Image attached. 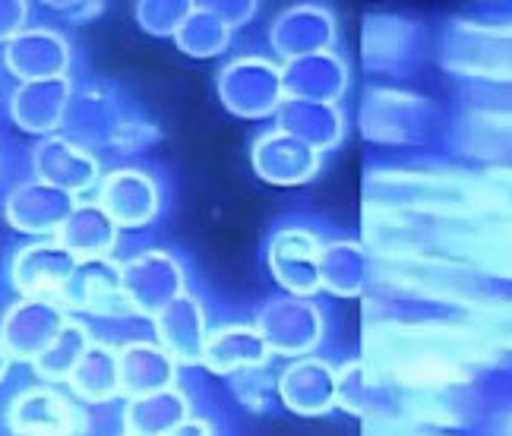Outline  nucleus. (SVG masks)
Masks as SVG:
<instances>
[{
  "label": "nucleus",
  "mask_w": 512,
  "mask_h": 436,
  "mask_svg": "<svg viewBox=\"0 0 512 436\" xmlns=\"http://www.w3.org/2000/svg\"><path fill=\"white\" fill-rule=\"evenodd\" d=\"M168 436H212V424L203 418H187L181 427H174Z\"/></svg>",
  "instance_id": "41"
},
{
  "label": "nucleus",
  "mask_w": 512,
  "mask_h": 436,
  "mask_svg": "<svg viewBox=\"0 0 512 436\" xmlns=\"http://www.w3.org/2000/svg\"><path fill=\"white\" fill-rule=\"evenodd\" d=\"M92 345V332L76 323V320H67V326L57 332V339L38 354V358L32 361L38 380L48 383V386H61L70 380L73 367L80 364V358L86 354V348Z\"/></svg>",
  "instance_id": "32"
},
{
  "label": "nucleus",
  "mask_w": 512,
  "mask_h": 436,
  "mask_svg": "<svg viewBox=\"0 0 512 436\" xmlns=\"http://www.w3.org/2000/svg\"><path fill=\"white\" fill-rule=\"evenodd\" d=\"M275 392L288 411L301 418H320L336 408V367L320 358H298L275 380Z\"/></svg>",
  "instance_id": "19"
},
{
  "label": "nucleus",
  "mask_w": 512,
  "mask_h": 436,
  "mask_svg": "<svg viewBox=\"0 0 512 436\" xmlns=\"http://www.w3.org/2000/svg\"><path fill=\"white\" fill-rule=\"evenodd\" d=\"M424 114H427V102L418 95L373 89L364 98L361 127L377 143H408L421 136Z\"/></svg>",
  "instance_id": "17"
},
{
  "label": "nucleus",
  "mask_w": 512,
  "mask_h": 436,
  "mask_svg": "<svg viewBox=\"0 0 512 436\" xmlns=\"http://www.w3.org/2000/svg\"><path fill=\"white\" fill-rule=\"evenodd\" d=\"M124 436H130V433H124Z\"/></svg>",
  "instance_id": "45"
},
{
  "label": "nucleus",
  "mask_w": 512,
  "mask_h": 436,
  "mask_svg": "<svg viewBox=\"0 0 512 436\" xmlns=\"http://www.w3.org/2000/svg\"><path fill=\"white\" fill-rule=\"evenodd\" d=\"M117 370H121V395L127 399L177 386V361L159 342H127L117 348Z\"/></svg>",
  "instance_id": "25"
},
{
  "label": "nucleus",
  "mask_w": 512,
  "mask_h": 436,
  "mask_svg": "<svg viewBox=\"0 0 512 436\" xmlns=\"http://www.w3.org/2000/svg\"><path fill=\"white\" fill-rule=\"evenodd\" d=\"M80 260L64 250L54 237L35 241L23 247L10 263V282L23 297H42V301H57L64 294L70 275L76 272Z\"/></svg>",
  "instance_id": "11"
},
{
  "label": "nucleus",
  "mask_w": 512,
  "mask_h": 436,
  "mask_svg": "<svg viewBox=\"0 0 512 436\" xmlns=\"http://www.w3.org/2000/svg\"><path fill=\"white\" fill-rule=\"evenodd\" d=\"M7 70L19 83H35V79H57L70 70V45L61 32L54 29H23L4 51Z\"/></svg>",
  "instance_id": "20"
},
{
  "label": "nucleus",
  "mask_w": 512,
  "mask_h": 436,
  "mask_svg": "<svg viewBox=\"0 0 512 436\" xmlns=\"http://www.w3.org/2000/svg\"><path fill=\"white\" fill-rule=\"evenodd\" d=\"M253 171L272 187H298L307 184L320 171V152H313L301 140H294L285 130H269L256 136L250 146Z\"/></svg>",
  "instance_id": "16"
},
{
  "label": "nucleus",
  "mask_w": 512,
  "mask_h": 436,
  "mask_svg": "<svg viewBox=\"0 0 512 436\" xmlns=\"http://www.w3.org/2000/svg\"><path fill=\"white\" fill-rule=\"evenodd\" d=\"M373 383L396 389L471 386L487 367L509 358L459 320H396L367 313L361 358Z\"/></svg>",
  "instance_id": "1"
},
{
  "label": "nucleus",
  "mask_w": 512,
  "mask_h": 436,
  "mask_svg": "<svg viewBox=\"0 0 512 436\" xmlns=\"http://www.w3.org/2000/svg\"><path fill=\"white\" fill-rule=\"evenodd\" d=\"M7 427L16 436H80L89 421L86 411L61 389L32 386L10 402Z\"/></svg>",
  "instance_id": "8"
},
{
  "label": "nucleus",
  "mask_w": 512,
  "mask_h": 436,
  "mask_svg": "<svg viewBox=\"0 0 512 436\" xmlns=\"http://www.w3.org/2000/svg\"><path fill=\"white\" fill-rule=\"evenodd\" d=\"M456 143L465 155L494 162L503 168L512 162V108H481L468 111L456 130Z\"/></svg>",
  "instance_id": "27"
},
{
  "label": "nucleus",
  "mask_w": 512,
  "mask_h": 436,
  "mask_svg": "<svg viewBox=\"0 0 512 436\" xmlns=\"http://www.w3.org/2000/svg\"><path fill=\"white\" fill-rule=\"evenodd\" d=\"M279 130L294 140H301L313 152H326L342 140V111L336 105H313V102H285L279 108Z\"/></svg>",
  "instance_id": "29"
},
{
  "label": "nucleus",
  "mask_w": 512,
  "mask_h": 436,
  "mask_svg": "<svg viewBox=\"0 0 512 436\" xmlns=\"http://www.w3.org/2000/svg\"><path fill=\"white\" fill-rule=\"evenodd\" d=\"M67 386L76 399H83L89 405H105V402L117 399V395H121L117 348H111L105 342H92L80 358V364L73 367Z\"/></svg>",
  "instance_id": "30"
},
{
  "label": "nucleus",
  "mask_w": 512,
  "mask_h": 436,
  "mask_svg": "<svg viewBox=\"0 0 512 436\" xmlns=\"http://www.w3.org/2000/svg\"><path fill=\"white\" fill-rule=\"evenodd\" d=\"M269 38L275 54L285 61H298V57L329 51L332 38H336V23L323 7H288L275 16Z\"/></svg>",
  "instance_id": "23"
},
{
  "label": "nucleus",
  "mask_w": 512,
  "mask_h": 436,
  "mask_svg": "<svg viewBox=\"0 0 512 436\" xmlns=\"http://www.w3.org/2000/svg\"><path fill=\"white\" fill-rule=\"evenodd\" d=\"M190 414V399L181 389H162L140 399H127L124 408V433L130 436H168L174 427H181Z\"/></svg>",
  "instance_id": "28"
},
{
  "label": "nucleus",
  "mask_w": 512,
  "mask_h": 436,
  "mask_svg": "<svg viewBox=\"0 0 512 436\" xmlns=\"http://www.w3.org/2000/svg\"><path fill=\"white\" fill-rule=\"evenodd\" d=\"M263 342L279 358H307L323 342V313L307 297H275L256 316Z\"/></svg>",
  "instance_id": "6"
},
{
  "label": "nucleus",
  "mask_w": 512,
  "mask_h": 436,
  "mask_svg": "<svg viewBox=\"0 0 512 436\" xmlns=\"http://www.w3.org/2000/svg\"><path fill=\"white\" fill-rule=\"evenodd\" d=\"M155 140V130L146 127V124H121L114 130V143L124 146V149H133V146H146Z\"/></svg>",
  "instance_id": "40"
},
{
  "label": "nucleus",
  "mask_w": 512,
  "mask_h": 436,
  "mask_svg": "<svg viewBox=\"0 0 512 436\" xmlns=\"http://www.w3.org/2000/svg\"><path fill=\"white\" fill-rule=\"evenodd\" d=\"M361 436H449V433L421 427V424H408L399 418H364Z\"/></svg>",
  "instance_id": "37"
},
{
  "label": "nucleus",
  "mask_w": 512,
  "mask_h": 436,
  "mask_svg": "<svg viewBox=\"0 0 512 436\" xmlns=\"http://www.w3.org/2000/svg\"><path fill=\"white\" fill-rule=\"evenodd\" d=\"M193 4L187 0H143V4H136V19H140V26L152 35H171L184 26V19L190 16Z\"/></svg>",
  "instance_id": "36"
},
{
  "label": "nucleus",
  "mask_w": 512,
  "mask_h": 436,
  "mask_svg": "<svg viewBox=\"0 0 512 436\" xmlns=\"http://www.w3.org/2000/svg\"><path fill=\"white\" fill-rule=\"evenodd\" d=\"M155 335L159 345L171 354L177 364H200L203 348L209 339L206 329V313L203 304L193 294H181L177 301H171L159 316H155Z\"/></svg>",
  "instance_id": "24"
},
{
  "label": "nucleus",
  "mask_w": 512,
  "mask_h": 436,
  "mask_svg": "<svg viewBox=\"0 0 512 436\" xmlns=\"http://www.w3.org/2000/svg\"><path fill=\"white\" fill-rule=\"evenodd\" d=\"M364 206L430 218H509L487 171L383 168L367 174Z\"/></svg>",
  "instance_id": "2"
},
{
  "label": "nucleus",
  "mask_w": 512,
  "mask_h": 436,
  "mask_svg": "<svg viewBox=\"0 0 512 436\" xmlns=\"http://www.w3.org/2000/svg\"><path fill=\"white\" fill-rule=\"evenodd\" d=\"M67 320V310L57 301L19 297L0 320V345L10 354V361L32 364L57 339V332L67 326Z\"/></svg>",
  "instance_id": "9"
},
{
  "label": "nucleus",
  "mask_w": 512,
  "mask_h": 436,
  "mask_svg": "<svg viewBox=\"0 0 512 436\" xmlns=\"http://www.w3.org/2000/svg\"><path fill=\"white\" fill-rule=\"evenodd\" d=\"M57 304L67 313L80 310L92 316H133L121 291V263L114 260H89L76 266Z\"/></svg>",
  "instance_id": "15"
},
{
  "label": "nucleus",
  "mask_w": 512,
  "mask_h": 436,
  "mask_svg": "<svg viewBox=\"0 0 512 436\" xmlns=\"http://www.w3.org/2000/svg\"><path fill=\"white\" fill-rule=\"evenodd\" d=\"M51 7L67 13L70 19H89V16H95L98 10H102V4H51Z\"/></svg>",
  "instance_id": "42"
},
{
  "label": "nucleus",
  "mask_w": 512,
  "mask_h": 436,
  "mask_svg": "<svg viewBox=\"0 0 512 436\" xmlns=\"http://www.w3.org/2000/svg\"><path fill=\"white\" fill-rule=\"evenodd\" d=\"M32 168H35V181L57 187L70 196H80V193L98 187V181H102L98 158L86 146L67 140L61 133H51L35 146Z\"/></svg>",
  "instance_id": "12"
},
{
  "label": "nucleus",
  "mask_w": 512,
  "mask_h": 436,
  "mask_svg": "<svg viewBox=\"0 0 512 436\" xmlns=\"http://www.w3.org/2000/svg\"><path fill=\"white\" fill-rule=\"evenodd\" d=\"M7 370H10V354L4 351V345H0V383H4Z\"/></svg>",
  "instance_id": "44"
},
{
  "label": "nucleus",
  "mask_w": 512,
  "mask_h": 436,
  "mask_svg": "<svg viewBox=\"0 0 512 436\" xmlns=\"http://www.w3.org/2000/svg\"><path fill=\"white\" fill-rule=\"evenodd\" d=\"M411 26L396 16H370L364 26V54L370 67H392L399 64L411 48Z\"/></svg>",
  "instance_id": "34"
},
{
  "label": "nucleus",
  "mask_w": 512,
  "mask_h": 436,
  "mask_svg": "<svg viewBox=\"0 0 512 436\" xmlns=\"http://www.w3.org/2000/svg\"><path fill=\"white\" fill-rule=\"evenodd\" d=\"M323 241L307 228H282L269 241V272L288 294L310 297L320 291Z\"/></svg>",
  "instance_id": "10"
},
{
  "label": "nucleus",
  "mask_w": 512,
  "mask_h": 436,
  "mask_svg": "<svg viewBox=\"0 0 512 436\" xmlns=\"http://www.w3.org/2000/svg\"><path fill=\"white\" fill-rule=\"evenodd\" d=\"M494 436H512V414H506V418H503V421L497 424Z\"/></svg>",
  "instance_id": "43"
},
{
  "label": "nucleus",
  "mask_w": 512,
  "mask_h": 436,
  "mask_svg": "<svg viewBox=\"0 0 512 436\" xmlns=\"http://www.w3.org/2000/svg\"><path fill=\"white\" fill-rule=\"evenodd\" d=\"M269 358L272 351L266 348L260 329L247 323H231L209 332L200 364L215 376H241L250 370H266Z\"/></svg>",
  "instance_id": "22"
},
{
  "label": "nucleus",
  "mask_w": 512,
  "mask_h": 436,
  "mask_svg": "<svg viewBox=\"0 0 512 436\" xmlns=\"http://www.w3.org/2000/svg\"><path fill=\"white\" fill-rule=\"evenodd\" d=\"M462 320L475 326L490 345H497L506 358H512V301L490 294L487 301L462 310Z\"/></svg>",
  "instance_id": "35"
},
{
  "label": "nucleus",
  "mask_w": 512,
  "mask_h": 436,
  "mask_svg": "<svg viewBox=\"0 0 512 436\" xmlns=\"http://www.w3.org/2000/svg\"><path fill=\"white\" fill-rule=\"evenodd\" d=\"M121 291L133 316L155 320L171 301H177L184 288V269L165 250L136 253L133 260L121 263Z\"/></svg>",
  "instance_id": "7"
},
{
  "label": "nucleus",
  "mask_w": 512,
  "mask_h": 436,
  "mask_svg": "<svg viewBox=\"0 0 512 436\" xmlns=\"http://www.w3.org/2000/svg\"><path fill=\"white\" fill-rule=\"evenodd\" d=\"M76 203L80 200L64 190L48 187L42 181H29L10 190L4 203V215L10 228H16L19 234H32L38 241H45V237H54L61 231V225L70 218Z\"/></svg>",
  "instance_id": "14"
},
{
  "label": "nucleus",
  "mask_w": 512,
  "mask_h": 436,
  "mask_svg": "<svg viewBox=\"0 0 512 436\" xmlns=\"http://www.w3.org/2000/svg\"><path fill=\"white\" fill-rule=\"evenodd\" d=\"M29 4L23 0H0V42H13V38L26 29Z\"/></svg>",
  "instance_id": "38"
},
{
  "label": "nucleus",
  "mask_w": 512,
  "mask_h": 436,
  "mask_svg": "<svg viewBox=\"0 0 512 436\" xmlns=\"http://www.w3.org/2000/svg\"><path fill=\"white\" fill-rule=\"evenodd\" d=\"M370 285V253L361 241L323 244L320 288L339 297H354Z\"/></svg>",
  "instance_id": "31"
},
{
  "label": "nucleus",
  "mask_w": 512,
  "mask_h": 436,
  "mask_svg": "<svg viewBox=\"0 0 512 436\" xmlns=\"http://www.w3.org/2000/svg\"><path fill=\"white\" fill-rule=\"evenodd\" d=\"M370 285L456 310H468L490 297L481 275L440 256H386V260L370 256Z\"/></svg>",
  "instance_id": "3"
},
{
  "label": "nucleus",
  "mask_w": 512,
  "mask_h": 436,
  "mask_svg": "<svg viewBox=\"0 0 512 436\" xmlns=\"http://www.w3.org/2000/svg\"><path fill=\"white\" fill-rule=\"evenodd\" d=\"M348 83V70L332 51L285 61L282 67V92L285 102H313L336 105Z\"/></svg>",
  "instance_id": "21"
},
{
  "label": "nucleus",
  "mask_w": 512,
  "mask_h": 436,
  "mask_svg": "<svg viewBox=\"0 0 512 436\" xmlns=\"http://www.w3.org/2000/svg\"><path fill=\"white\" fill-rule=\"evenodd\" d=\"M174 42L190 57H219L231 42V29L209 10V4H193L184 26L174 32Z\"/></svg>",
  "instance_id": "33"
},
{
  "label": "nucleus",
  "mask_w": 512,
  "mask_h": 436,
  "mask_svg": "<svg viewBox=\"0 0 512 436\" xmlns=\"http://www.w3.org/2000/svg\"><path fill=\"white\" fill-rule=\"evenodd\" d=\"M73 98L70 76L57 79H35V83H19L10 98V117L19 130L35 136H51L67 121V108Z\"/></svg>",
  "instance_id": "18"
},
{
  "label": "nucleus",
  "mask_w": 512,
  "mask_h": 436,
  "mask_svg": "<svg viewBox=\"0 0 512 436\" xmlns=\"http://www.w3.org/2000/svg\"><path fill=\"white\" fill-rule=\"evenodd\" d=\"M117 237H121V228L111 222L102 206L76 203L61 231L54 234V241L64 250H70L80 263H89V260H111Z\"/></svg>",
  "instance_id": "26"
},
{
  "label": "nucleus",
  "mask_w": 512,
  "mask_h": 436,
  "mask_svg": "<svg viewBox=\"0 0 512 436\" xmlns=\"http://www.w3.org/2000/svg\"><path fill=\"white\" fill-rule=\"evenodd\" d=\"M209 10L219 16L228 29H238L256 13V4H250V0H247V4H244V0H238V4H209Z\"/></svg>",
  "instance_id": "39"
},
{
  "label": "nucleus",
  "mask_w": 512,
  "mask_h": 436,
  "mask_svg": "<svg viewBox=\"0 0 512 436\" xmlns=\"http://www.w3.org/2000/svg\"><path fill=\"white\" fill-rule=\"evenodd\" d=\"M433 256L512 282V218H437Z\"/></svg>",
  "instance_id": "4"
},
{
  "label": "nucleus",
  "mask_w": 512,
  "mask_h": 436,
  "mask_svg": "<svg viewBox=\"0 0 512 436\" xmlns=\"http://www.w3.org/2000/svg\"><path fill=\"white\" fill-rule=\"evenodd\" d=\"M95 203L108 212L117 228H143L162 206L159 184L140 168H117L98 181Z\"/></svg>",
  "instance_id": "13"
},
{
  "label": "nucleus",
  "mask_w": 512,
  "mask_h": 436,
  "mask_svg": "<svg viewBox=\"0 0 512 436\" xmlns=\"http://www.w3.org/2000/svg\"><path fill=\"white\" fill-rule=\"evenodd\" d=\"M222 105L238 117H269L285 105L282 67L266 57H234L219 73Z\"/></svg>",
  "instance_id": "5"
}]
</instances>
